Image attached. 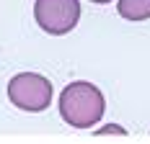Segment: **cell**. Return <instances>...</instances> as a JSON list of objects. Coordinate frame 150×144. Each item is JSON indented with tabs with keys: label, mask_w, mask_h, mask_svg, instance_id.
Listing matches in <instances>:
<instances>
[{
	"label": "cell",
	"mask_w": 150,
	"mask_h": 144,
	"mask_svg": "<svg viewBox=\"0 0 150 144\" xmlns=\"http://www.w3.org/2000/svg\"><path fill=\"white\" fill-rule=\"evenodd\" d=\"M106 111L104 93L86 80H75L60 93V113L62 121L73 129H91L96 126Z\"/></svg>",
	"instance_id": "6da1fadb"
},
{
	"label": "cell",
	"mask_w": 150,
	"mask_h": 144,
	"mask_svg": "<svg viewBox=\"0 0 150 144\" xmlns=\"http://www.w3.org/2000/svg\"><path fill=\"white\" fill-rule=\"evenodd\" d=\"M52 82L36 72H18L8 80V101L26 113H42L52 103Z\"/></svg>",
	"instance_id": "7a4b0ae2"
},
{
	"label": "cell",
	"mask_w": 150,
	"mask_h": 144,
	"mask_svg": "<svg viewBox=\"0 0 150 144\" xmlns=\"http://www.w3.org/2000/svg\"><path fill=\"white\" fill-rule=\"evenodd\" d=\"M34 18L39 29L52 36L70 34L80 21V0H36Z\"/></svg>",
	"instance_id": "3957f363"
},
{
	"label": "cell",
	"mask_w": 150,
	"mask_h": 144,
	"mask_svg": "<svg viewBox=\"0 0 150 144\" xmlns=\"http://www.w3.org/2000/svg\"><path fill=\"white\" fill-rule=\"evenodd\" d=\"M117 13L127 21H148L150 18V0H119Z\"/></svg>",
	"instance_id": "277c9868"
},
{
	"label": "cell",
	"mask_w": 150,
	"mask_h": 144,
	"mask_svg": "<svg viewBox=\"0 0 150 144\" xmlns=\"http://www.w3.org/2000/svg\"><path fill=\"white\" fill-rule=\"evenodd\" d=\"M93 136H127V131L122 129V126H111V124H109V126H101Z\"/></svg>",
	"instance_id": "5b68a950"
},
{
	"label": "cell",
	"mask_w": 150,
	"mask_h": 144,
	"mask_svg": "<svg viewBox=\"0 0 150 144\" xmlns=\"http://www.w3.org/2000/svg\"><path fill=\"white\" fill-rule=\"evenodd\" d=\"M91 3H96V5H106V3H111V0H91Z\"/></svg>",
	"instance_id": "8992f818"
}]
</instances>
